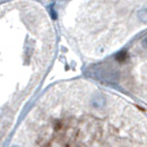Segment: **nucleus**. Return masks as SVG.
Listing matches in <instances>:
<instances>
[{
	"mask_svg": "<svg viewBox=\"0 0 147 147\" xmlns=\"http://www.w3.org/2000/svg\"><path fill=\"white\" fill-rule=\"evenodd\" d=\"M58 18L87 57H102L147 28V0H66Z\"/></svg>",
	"mask_w": 147,
	"mask_h": 147,
	"instance_id": "1",
	"label": "nucleus"
},
{
	"mask_svg": "<svg viewBox=\"0 0 147 147\" xmlns=\"http://www.w3.org/2000/svg\"><path fill=\"white\" fill-rule=\"evenodd\" d=\"M114 60L122 69L112 76H123L132 85L147 87V28L136 35L128 49L117 53Z\"/></svg>",
	"mask_w": 147,
	"mask_h": 147,
	"instance_id": "2",
	"label": "nucleus"
},
{
	"mask_svg": "<svg viewBox=\"0 0 147 147\" xmlns=\"http://www.w3.org/2000/svg\"><path fill=\"white\" fill-rule=\"evenodd\" d=\"M7 1H10V0H0V5H1V3H5V2H7Z\"/></svg>",
	"mask_w": 147,
	"mask_h": 147,
	"instance_id": "3",
	"label": "nucleus"
},
{
	"mask_svg": "<svg viewBox=\"0 0 147 147\" xmlns=\"http://www.w3.org/2000/svg\"><path fill=\"white\" fill-rule=\"evenodd\" d=\"M14 147H18V146H14Z\"/></svg>",
	"mask_w": 147,
	"mask_h": 147,
	"instance_id": "4",
	"label": "nucleus"
}]
</instances>
